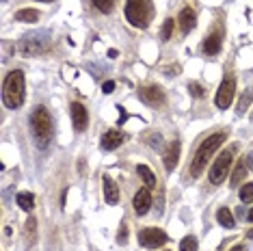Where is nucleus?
<instances>
[{"mask_svg": "<svg viewBox=\"0 0 253 251\" xmlns=\"http://www.w3.org/2000/svg\"><path fill=\"white\" fill-rule=\"evenodd\" d=\"M2 100H4V106L7 108H20L24 104V74L20 70H13L4 78Z\"/></svg>", "mask_w": 253, "mask_h": 251, "instance_id": "nucleus-1", "label": "nucleus"}, {"mask_svg": "<svg viewBox=\"0 0 253 251\" xmlns=\"http://www.w3.org/2000/svg\"><path fill=\"white\" fill-rule=\"evenodd\" d=\"M225 132H214V134H210L208 139L204 141L199 147H197V154H195V161H193V167H191V173L197 178V175H201V171H204L206 167V163L212 158V154H214L218 147H221V143L225 141Z\"/></svg>", "mask_w": 253, "mask_h": 251, "instance_id": "nucleus-2", "label": "nucleus"}, {"mask_svg": "<svg viewBox=\"0 0 253 251\" xmlns=\"http://www.w3.org/2000/svg\"><path fill=\"white\" fill-rule=\"evenodd\" d=\"M31 126H33V136H35L37 145L43 147L50 143V139H52V117H50V113L45 111V106H37L35 113H33L31 117Z\"/></svg>", "mask_w": 253, "mask_h": 251, "instance_id": "nucleus-3", "label": "nucleus"}, {"mask_svg": "<svg viewBox=\"0 0 253 251\" xmlns=\"http://www.w3.org/2000/svg\"><path fill=\"white\" fill-rule=\"evenodd\" d=\"M126 18H128L132 26L147 28L154 18L152 0H128V2H126Z\"/></svg>", "mask_w": 253, "mask_h": 251, "instance_id": "nucleus-4", "label": "nucleus"}, {"mask_svg": "<svg viewBox=\"0 0 253 251\" xmlns=\"http://www.w3.org/2000/svg\"><path fill=\"white\" fill-rule=\"evenodd\" d=\"M48 48H50V35L45 31H37L33 35H26L18 43V52L24 56L43 54V52H48Z\"/></svg>", "mask_w": 253, "mask_h": 251, "instance_id": "nucleus-5", "label": "nucleus"}, {"mask_svg": "<svg viewBox=\"0 0 253 251\" xmlns=\"http://www.w3.org/2000/svg\"><path fill=\"white\" fill-rule=\"evenodd\" d=\"M232 158H234V152L225 150L214 161V165L210 167V175H208L212 184H221L223 178H227V171H229V167H232Z\"/></svg>", "mask_w": 253, "mask_h": 251, "instance_id": "nucleus-6", "label": "nucleus"}, {"mask_svg": "<svg viewBox=\"0 0 253 251\" xmlns=\"http://www.w3.org/2000/svg\"><path fill=\"white\" fill-rule=\"evenodd\" d=\"M167 241H169V236H167L163 230H158V227H145V230H141V234H139V243H141V247H145V249L163 247Z\"/></svg>", "mask_w": 253, "mask_h": 251, "instance_id": "nucleus-7", "label": "nucleus"}, {"mask_svg": "<svg viewBox=\"0 0 253 251\" xmlns=\"http://www.w3.org/2000/svg\"><path fill=\"white\" fill-rule=\"evenodd\" d=\"M234 93H236V81L229 76V78H225V81L221 83V87H218V91H216V98H214L216 106L218 108H227L229 104H232V100H234Z\"/></svg>", "mask_w": 253, "mask_h": 251, "instance_id": "nucleus-8", "label": "nucleus"}, {"mask_svg": "<svg viewBox=\"0 0 253 251\" xmlns=\"http://www.w3.org/2000/svg\"><path fill=\"white\" fill-rule=\"evenodd\" d=\"M139 98L145 102L147 106H163L165 104V93L160 87H143L139 91Z\"/></svg>", "mask_w": 253, "mask_h": 251, "instance_id": "nucleus-9", "label": "nucleus"}, {"mask_svg": "<svg viewBox=\"0 0 253 251\" xmlns=\"http://www.w3.org/2000/svg\"><path fill=\"white\" fill-rule=\"evenodd\" d=\"M72 122H74V130H76V132L87 130L89 115H87V108L80 104V102H74L72 104Z\"/></svg>", "mask_w": 253, "mask_h": 251, "instance_id": "nucleus-10", "label": "nucleus"}, {"mask_svg": "<svg viewBox=\"0 0 253 251\" xmlns=\"http://www.w3.org/2000/svg\"><path fill=\"white\" fill-rule=\"evenodd\" d=\"M132 206H134L136 214L143 216L149 212V206H152V195H149V188H139L136 191L134 199H132Z\"/></svg>", "mask_w": 253, "mask_h": 251, "instance_id": "nucleus-11", "label": "nucleus"}, {"mask_svg": "<svg viewBox=\"0 0 253 251\" xmlns=\"http://www.w3.org/2000/svg\"><path fill=\"white\" fill-rule=\"evenodd\" d=\"M122 143H124V134L119 132V130H108V132H104L102 134V139H100L102 150H106V152L117 150Z\"/></svg>", "mask_w": 253, "mask_h": 251, "instance_id": "nucleus-12", "label": "nucleus"}, {"mask_svg": "<svg viewBox=\"0 0 253 251\" xmlns=\"http://www.w3.org/2000/svg\"><path fill=\"white\" fill-rule=\"evenodd\" d=\"M119 186L115 184V180L111 178V175H104V199L106 204H111V206H115V204L119 202Z\"/></svg>", "mask_w": 253, "mask_h": 251, "instance_id": "nucleus-13", "label": "nucleus"}, {"mask_svg": "<svg viewBox=\"0 0 253 251\" xmlns=\"http://www.w3.org/2000/svg\"><path fill=\"white\" fill-rule=\"evenodd\" d=\"M177 158H180V143L173 141V143L169 145V150H167V154H165V169L173 171L177 167Z\"/></svg>", "mask_w": 253, "mask_h": 251, "instance_id": "nucleus-14", "label": "nucleus"}, {"mask_svg": "<svg viewBox=\"0 0 253 251\" xmlns=\"http://www.w3.org/2000/svg\"><path fill=\"white\" fill-rule=\"evenodd\" d=\"M195 22H197V18H195V11L191 7H184L180 11V28L182 33H188L195 28Z\"/></svg>", "mask_w": 253, "mask_h": 251, "instance_id": "nucleus-15", "label": "nucleus"}, {"mask_svg": "<svg viewBox=\"0 0 253 251\" xmlns=\"http://www.w3.org/2000/svg\"><path fill=\"white\" fill-rule=\"evenodd\" d=\"M204 52L210 54V56L221 52V33H212V35L206 39L204 42Z\"/></svg>", "mask_w": 253, "mask_h": 251, "instance_id": "nucleus-16", "label": "nucleus"}, {"mask_svg": "<svg viewBox=\"0 0 253 251\" xmlns=\"http://www.w3.org/2000/svg\"><path fill=\"white\" fill-rule=\"evenodd\" d=\"M136 173L143 178L145 186H156V175H154V171L149 169L147 165H139V167H136Z\"/></svg>", "mask_w": 253, "mask_h": 251, "instance_id": "nucleus-17", "label": "nucleus"}, {"mask_svg": "<svg viewBox=\"0 0 253 251\" xmlns=\"http://www.w3.org/2000/svg\"><path fill=\"white\" fill-rule=\"evenodd\" d=\"M216 219H218V223H221L223 227H227V230H232V227L236 225V221H234V216H232V212H229L227 208H221L216 212Z\"/></svg>", "mask_w": 253, "mask_h": 251, "instance_id": "nucleus-18", "label": "nucleus"}, {"mask_svg": "<svg viewBox=\"0 0 253 251\" xmlns=\"http://www.w3.org/2000/svg\"><path fill=\"white\" fill-rule=\"evenodd\" d=\"M18 206L22 210H33V206H35V197H33V193H28V191L20 193L18 195Z\"/></svg>", "mask_w": 253, "mask_h": 251, "instance_id": "nucleus-19", "label": "nucleus"}, {"mask_svg": "<svg viewBox=\"0 0 253 251\" xmlns=\"http://www.w3.org/2000/svg\"><path fill=\"white\" fill-rule=\"evenodd\" d=\"M15 20H18V22H37L39 13L35 9H22V11L15 13Z\"/></svg>", "mask_w": 253, "mask_h": 251, "instance_id": "nucleus-20", "label": "nucleus"}, {"mask_svg": "<svg viewBox=\"0 0 253 251\" xmlns=\"http://www.w3.org/2000/svg\"><path fill=\"white\" fill-rule=\"evenodd\" d=\"M245 175H247V163L243 161V163H238V167H236L234 175H232V182H229V184H232V186H236V184H238L240 180L245 178Z\"/></svg>", "mask_w": 253, "mask_h": 251, "instance_id": "nucleus-21", "label": "nucleus"}, {"mask_svg": "<svg viewBox=\"0 0 253 251\" xmlns=\"http://www.w3.org/2000/svg\"><path fill=\"white\" fill-rule=\"evenodd\" d=\"M171 35H173V20H165V24H163V31H160V39L163 42H169Z\"/></svg>", "mask_w": 253, "mask_h": 251, "instance_id": "nucleus-22", "label": "nucleus"}, {"mask_svg": "<svg viewBox=\"0 0 253 251\" xmlns=\"http://www.w3.org/2000/svg\"><path fill=\"white\" fill-rule=\"evenodd\" d=\"M95 9L102 11V13H111L113 7H115V0H93Z\"/></svg>", "mask_w": 253, "mask_h": 251, "instance_id": "nucleus-23", "label": "nucleus"}, {"mask_svg": "<svg viewBox=\"0 0 253 251\" xmlns=\"http://www.w3.org/2000/svg\"><path fill=\"white\" fill-rule=\"evenodd\" d=\"M251 100H253V91H245L243 98H240V102H238V115H243V113L247 111V106H249Z\"/></svg>", "mask_w": 253, "mask_h": 251, "instance_id": "nucleus-24", "label": "nucleus"}, {"mask_svg": "<svg viewBox=\"0 0 253 251\" xmlns=\"http://www.w3.org/2000/svg\"><path fill=\"white\" fill-rule=\"evenodd\" d=\"M240 202H245V204L253 202V184H251V182L240 188Z\"/></svg>", "mask_w": 253, "mask_h": 251, "instance_id": "nucleus-25", "label": "nucleus"}, {"mask_svg": "<svg viewBox=\"0 0 253 251\" xmlns=\"http://www.w3.org/2000/svg\"><path fill=\"white\" fill-rule=\"evenodd\" d=\"M180 251H197V241H195V236L184 238V241L180 243Z\"/></svg>", "mask_w": 253, "mask_h": 251, "instance_id": "nucleus-26", "label": "nucleus"}, {"mask_svg": "<svg viewBox=\"0 0 253 251\" xmlns=\"http://www.w3.org/2000/svg\"><path fill=\"white\" fill-rule=\"evenodd\" d=\"M188 89H191V93L195 95V98H201V95H204V87L197 84V83H191V84H188Z\"/></svg>", "mask_w": 253, "mask_h": 251, "instance_id": "nucleus-27", "label": "nucleus"}, {"mask_svg": "<svg viewBox=\"0 0 253 251\" xmlns=\"http://www.w3.org/2000/svg\"><path fill=\"white\" fill-rule=\"evenodd\" d=\"M126 238H128V230H126V223H122V234H119V241L126 243Z\"/></svg>", "mask_w": 253, "mask_h": 251, "instance_id": "nucleus-28", "label": "nucleus"}, {"mask_svg": "<svg viewBox=\"0 0 253 251\" xmlns=\"http://www.w3.org/2000/svg\"><path fill=\"white\" fill-rule=\"evenodd\" d=\"M113 89H115V83H113V81L104 83V93H113Z\"/></svg>", "mask_w": 253, "mask_h": 251, "instance_id": "nucleus-29", "label": "nucleus"}, {"mask_svg": "<svg viewBox=\"0 0 253 251\" xmlns=\"http://www.w3.org/2000/svg\"><path fill=\"white\" fill-rule=\"evenodd\" d=\"M247 165H249V167L253 169V154H249V156H247V161H245Z\"/></svg>", "mask_w": 253, "mask_h": 251, "instance_id": "nucleus-30", "label": "nucleus"}, {"mask_svg": "<svg viewBox=\"0 0 253 251\" xmlns=\"http://www.w3.org/2000/svg\"><path fill=\"white\" fill-rule=\"evenodd\" d=\"M232 251H245L243 245H236V247H232Z\"/></svg>", "mask_w": 253, "mask_h": 251, "instance_id": "nucleus-31", "label": "nucleus"}, {"mask_svg": "<svg viewBox=\"0 0 253 251\" xmlns=\"http://www.w3.org/2000/svg\"><path fill=\"white\" fill-rule=\"evenodd\" d=\"M247 219H249V221H251V223H253V208L249 210V214H247Z\"/></svg>", "mask_w": 253, "mask_h": 251, "instance_id": "nucleus-32", "label": "nucleus"}, {"mask_svg": "<svg viewBox=\"0 0 253 251\" xmlns=\"http://www.w3.org/2000/svg\"><path fill=\"white\" fill-rule=\"evenodd\" d=\"M39 2H52V0H39Z\"/></svg>", "mask_w": 253, "mask_h": 251, "instance_id": "nucleus-33", "label": "nucleus"}, {"mask_svg": "<svg viewBox=\"0 0 253 251\" xmlns=\"http://www.w3.org/2000/svg\"><path fill=\"white\" fill-rule=\"evenodd\" d=\"M2 2H4V0H2Z\"/></svg>", "mask_w": 253, "mask_h": 251, "instance_id": "nucleus-34", "label": "nucleus"}]
</instances>
